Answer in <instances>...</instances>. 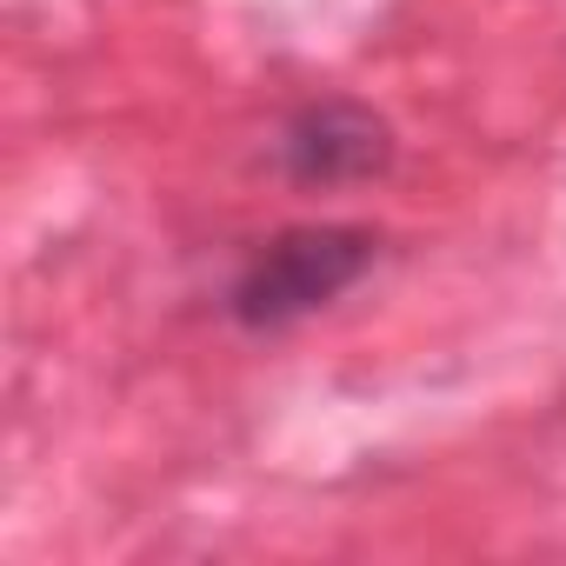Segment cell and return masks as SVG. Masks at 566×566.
Listing matches in <instances>:
<instances>
[{
  "label": "cell",
  "instance_id": "6da1fadb",
  "mask_svg": "<svg viewBox=\"0 0 566 566\" xmlns=\"http://www.w3.org/2000/svg\"><path fill=\"white\" fill-rule=\"evenodd\" d=\"M380 240L367 227H287L247 253V266L233 273L227 287V314L247 334H287L301 321H314L321 307H334L347 287L374 273Z\"/></svg>",
  "mask_w": 566,
  "mask_h": 566
},
{
  "label": "cell",
  "instance_id": "7a4b0ae2",
  "mask_svg": "<svg viewBox=\"0 0 566 566\" xmlns=\"http://www.w3.org/2000/svg\"><path fill=\"white\" fill-rule=\"evenodd\" d=\"M273 154L301 187H360L394 167V134L360 101H314L280 127Z\"/></svg>",
  "mask_w": 566,
  "mask_h": 566
}]
</instances>
